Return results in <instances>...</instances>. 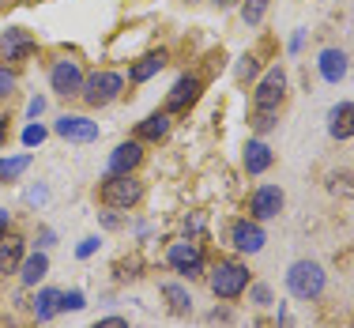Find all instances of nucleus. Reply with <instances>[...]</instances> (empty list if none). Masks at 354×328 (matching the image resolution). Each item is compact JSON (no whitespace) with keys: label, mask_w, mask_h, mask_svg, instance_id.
<instances>
[{"label":"nucleus","mask_w":354,"mask_h":328,"mask_svg":"<svg viewBox=\"0 0 354 328\" xmlns=\"http://www.w3.org/2000/svg\"><path fill=\"white\" fill-rule=\"evenodd\" d=\"M140 197H143V185L132 178V174H109L102 181V189H98V200H102L106 208H117V212L136 208Z\"/></svg>","instance_id":"1"},{"label":"nucleus","mask_w":354,"mask_h":328,"mask_svg":"<svg viewBox=\"0 0 354 328\" xmlns=\"http://www.w3.org/2000/svg\"><path fill=\"white\" fill-rule=\"evenodd\" d=\"M286 287H290V294L301 302L317 298V294L324 291V268H320L317 260H294L290 272H286Z\"/></svg>","instance_id":"2"},{"label":"nucleus","mask_w":354,"mask_h":328,"mask_svg":"<svg viewBox=\"0 0 354 328\" xmlns=\"http://www.w3.org/2000/svg\"><path fill=\"white\" fill-rule=\"evenodd\" d=\"M121 91H124V80L117 72H95V75L83 80L80 95H83V102H87V106H109Z\"/></svg>","instance_id":"3"},{"label":"nucleus","mask_w":354,"mask_h":328,"mask_svg":"<svg viewBox=\"0 0 354 328\" xmlns=\"http://www.w3.org/2000/svg\"><path fill=\"white\" fill-rule=\"evenodd\" d=\"M249 287V272L238 264V260H218L212 272V291L215 298H238L241 291Z\"/></svg>","instance_id":"4"},{"label":"nucleus","mask_w":354,"mask_h":328,"mask_svg":"<svg viewBox=\"0 0 354 328\" xmlns=\"http://www.w3.org/2000/svg\"><path fill=\"white\" fill-rule=\"evenodd\" d=\"M286 95V72L283 69H268L264 80L257 83V91H252V106H257V113H275Z\"/></svg>","instance_id":"5"},{"label":"nucleus","mask_w":354,"mask_h":328,"mask_svg":"<svg viewBox=\"0 0 354 328\" xmlns=\"http://www.w3.org/2000/svg\"><path fill=\"white\" fill-rule=\"evenodd\" d=\"M166 260H170V268L177 275H185V280H196V275L204 272V249H200L196 242H174Z\"/></svg>","instance_id":"6"},{"label":"nucleus","mask_w":354,"mask_h":328,"mask_svg":"<svg viewBox=\"0 0 354 328\" xmlns=\"http://www.w3.org/2000/svg\"><path fill=\"white\" fill-rule=\"evenodd\" d=\"M283 204H286V197H283L279 185H260V189L252 192V200H249V215L257 219V223H264V219L279 215Z\"/></svg>","instance_id":"7"},{"label":"nucleus","mask_w":354,"mask_h":328,"mask_svg":"<svg viewBox=\"0 0 354 328\" xmlns=\"http://www.w3.org/2000/svg\"><path fill=\"white\" fill-rule=\"evenodd\" d=\"M49 87L57 91V95H80L83 91V69H80V61H68V57H64V61H57L53 64V72H49Z\"/></svg>","instance_id":"8"},{"label":"nucleus","mask_w":354,"mask_h":328,"mask_svg":"<svg viewBox=\"0 0 354 328\" xmlns=\"http://www.w3.org/2000/svg\"><path fill=\"white\" fill-rule=\"evenodd\" d=\"M200 91H204L200 75H181V80L170 87V95H166V113H185L189 106H196Z\"/></svg>","instance_id":"9"},{"label":"nucleus","mask_w":354,"mask_h":328,"mask_svg":"<svg viewBox=\"0 0 354 328\" xmlns=\"http://www.w3.org/2000/svg\"><path fill=\"white\" fill-rule=\"evenodd\" d=\"M35 49H38V42L23 27L4 30V38H0V57H4V61H27V57H35Z\"/></svg>","instance_id":"10"},{"label":"nucleus","mask_w":354,"mask_h":328,"mask_svg":"<svg viewBox=\"0 0 354 328\" xmlns=\"http://www.w3.org/2000/svg\"><path fill=\"white\" fill-rule=\"evenodd\" d=\"M57 136L72 140V144H91V140H98V125L80 117V113H64L57 121Z\"/></svg>","instance_id":"11"},{"label":"nucleus","mask_w":354,"mask_h":328,"mask_svg":"<svg viewBox=\"0 0 354 328\" xmlns=\"http://www.w3.org/2000/svg\"><path fill=\"white\" fill-rule=\"evenodd\" d=\"M230 242H234V249H241V253H260L264 249V230H260V223L257 219H238V223L230 226Z\"/></svg>","instance_id":"12"},{"label":"nucleus","mask_w":354,"mask_h":328,"mask_svg":"<svg viewBox=\"0 0 354 328\" xmlns=\"http://www.w3.org/2000/svg\"><path fill=\"white\" fill-rule=\"evenodd\" d=\"M328 136L332 140H351L354 136V102H335L328 109Z\"/></svg>","instance_id":"13"},{"label":"nucleus","mask_w":354,"mask_h":328,"mask_svg":"<svg viewBox=\"0 0 354 328\" xmlns=\"http://www.w3.org/2000/svg\"><path fill=\"white\" fill-rule=\"evenodd\" d=\"M140 163H143V147L136 144V140H129V144H117L113 155H109V174H132Z\"/></svg>","instance_id":"14"},{"label":"nucleus","mask_w":354,"mask_h":328,"mask_svg":"<svg viewBox=\"0 0 354 328\" xmlns=\"http://www.w3.org/2000/svg\"><path fill=\"white\" fill-rule=\"evenodd\" d=\"M19 264H23V238L19 234H0V272H19Z\"/></svg>","instance_id":"15"},{"label":"nucleus","mask_w":354,"mask_h":328,"mask_svg":"<svg viewBox=\"0 0 354 328\" xmlns=\"http://www.w3.org/2000/svg\"><path fill=\"white\" fill-rule=\"evenodd\" d=\"M317 69L328 83H339L343 75H347V53H343V49H320Z\"/></svg>","instance_id":"16"},{"label":"nucleus","mask_w":354,"mask_h":328,"mask_svg":"<svg viewBox=\"0 0 354 328\" xmlns=\"http://www.w3.org/2000/svg\"><path fill=\"white\" fill-rule=\"evenodd\" d=\"M166 132H170V113H151L143 117V121L136 125V136L140 140H151V144H158V140H166Z\"/></svg>","instance_id":"17"},{"label":"nucleus","mask_w":354,"mask_h":328,"mask_svg":"<svg viewBox=\"0 0 354 328\" xmlns=\"http://www.w3.org/2000/svg\"><path fill=\"white\" fill-rule=\"evenodd\" d=\"M166 69V53L158 49V53H147V57H140L136 64H132V72H129V80L132 83H147L151 75H158Z\"/></svg>","instance_id":"18"},{"label":"nucleus","mask_w":354,"mask_h":328,"mask_svg":"<svg viewBox=\"0 0 354 328\" xmlns=\"http://www.w3.org/2000/svg\"><path fill=\"white\" fill-rule=\"evenodd\" d=\"M272 147L264 144V140H249L245 144V170L249 174H264L268 166H272Z\"/></svg>","instance_id":"19"},{"label":"nucleus","mask_w":354,"mask_h":328,"mask_svg":"<svg viewBox=\"0 0 354 328\" xmlns=\"http://www.w3.org/2000/svg\"><path fill=\"white\" fill-rule=\"evenodd\" d=\"M35 313H38V321H49V317L61 313V291H53V287L38 291V298H35Z\"/></svg>","instance_id":"20"},{"label":"nucleus","mask_w":354,"mask_h":328,"mask_svg":"<svg viewBox=\"0 0 354 328\" xmlns=\"http://www.w3.org/2000/svg\"><path fill=\"white\" fill-rule=\"evenodd\" d=\"M23 283H27V287H35V283L41 280V275H46L49 272V260H46V253H35V257H23Z\"/></svg>","instance_id":"21"},{"label":"nucleus","mask_w":354,"mask_h":328,"mask_svg":"<svg viewBox=\"0 0 354 328\" xmlns=\"http://www.w3.org/2000/svg\"><path fill=\"white\" fill-rule=\"evenodd\" d=\"M162 294L170 298V309H174L177 317L192 313V298H189V291H185V287H177V283H166V287H162Z\"/></svg>","instance_id":"22"},{"label":"nucleus","mask_w":354,"mask_h":328,"mask_svg":"<svg viewBox=\"0 0 354 328\" xmlns=\"http://www.w3.org/2000/svg\"><path fill=\"white\" fill-rule=\"evenodd\" d=\"M30 166V155H15V158H0V185L15 181L23 170Z\"/></svg>","instance_id":"23"},{"label":"nucleus","mask_w":354,"mask_h":328,"mask_svg":"<svg viewBox=\"0 0 354 328\" xmlns=\"http://www.w3.org/2000/svg\"><path fill=\"white\" fill-rule=\"evenodd\" d=\"M268 4H272V0H245L241 19H245L249 27H260V23H264V15H268Z\"/></svg>","instance_id":"24"},{"label":"nucleus","mask_w":354,"mask_h":328,"mask_svg":"<svg viewBox=\"0 0 354 328\" xmlns=\"http://www.w3.org/2000/svg\"><path fill=\"white\" fill-rule=\"evenodd\" d=\"M15 83H19V80H15V72L4 64V69H0V98H12L15 95Z\"/></svg>","instance_id":"25"},{"label":"nucleus","mask_w":354,"mask_h":328,"mask_svg":"<svg viewBox=\"0 0 354 328\" xmlns=\"http://www.w3.org/2000/svg\"><path fill=\"white\" fill-rule=\"evenodd\" d=\"M83 306H87V302H83L80 291H68V294L61 291V309H72V313H75V309H83Z\"/></svg>","instance_id":"26"},{"label":"nucleus","mask_w":354,"mask_h":328,"mask_svg":"<svg viewBox=\"0 0 354 328\" xmlns=\"http://www.w3.org/2000/svg\"><path fill=\"white\" fill-rule=\"evenodd\" d=\"M41 140H46V129H41V125H27V132H23V144L35 147V144H41Z\"/></svg>","instance_id":"27"},{"label":"nucleus","mask_w":354,"mask_h":328,"mask_svg":"<svg viewBox=\"0 0 354 328\" xmlns=\"http://www.w3.org/2000/svg\"><path fill=\"white\" fill-rule=\"evenodd\" d=\"M272 125H275V113H257V117H252V129H257V132H268Z\"/></svg>","instance_id":"28"},{"label":"nucleus","mask_w":354,"mask_h":328,"mask_svg":"<svg viewBox=\"0 0 354 328\" xmlns=\"http://www.w3.org/2000/svg\"><path fill=\"white\" fill-rule=\"evenodd\" d=\"M252 302H257V306H268V302H272V291H268L264 283H260V287H252Z\"/></svg>","instance_id":"29"},{"label":"nucleus","mask_w":354,"mask_h":328,"mask_svg":"<svg viewBox=\"0 0 354 328\" xmlns=\"http://www.w3.org/2000/svg\"><path fill=\"white\" fill-rule=\"evenodd\" d=\"M95 328H129V321H124V317H102Z\"/></svg>","instance_id":"30"},{"label":"nucleus","mask_w":354,"mask_h":328,"mask_svg":"<svg viewBox=\"0 0 354 328\" xmlns=\"http://www.w3.org/2000/svg\"><path fill=\"white\" fill-rule=\"evenodd\" d=\"M95 249H98V238H87V242H83L80 249H75V253H80V257H91V253H95Z\"/></svg>","instance_id":"31"},{"label":"nucleus","mask_w":354,"mask_h":328,"mask_svg":"<svg viewBox=\"0 0 354 328\" xmlns=\"http://www.w3.org/2000/svg\"><path fill=\"white\" fill-rule=\"evenodd\" d=\"M41 109H46V98H30L27 113H30V117H41Z\"/></svg>","instance_id":"32"},{"label":"nucleus","mask_w":354,"mask_h":328,"mask_svg":"<svg viewBox=\"0 0 354 328\" xmlns=\"http://www.w3.org/2000/svg\"><path fill=\"white\" fill-rule=\"evenodd\" d=\"M252 72H257V61L245 57V61H241V69H238V75H252Z\"/></svg>","instance_id":"33"},{"label":"nucleus","mask_w":354,"mask_h":328,"mask_svg":"<svg viewBox=\"0 0 354 328\" xmlns=\"http://www.w3.org/2000/svg\"><path fill=\"white\" fill-rule=\"evenodd\" d=\"M4 136H8V117L0 113V144H4Z\"/></svg>","instance_id":"34"},{"label":"nucleus","mask_w":354,"mask_h":328,"mask_svg":"<svg viewBox=\"0 0 354 328\" xmlns=\"http://www.w3.org/2000/svg\"><path fill=\"white\" fill-rule=\"evenodd\" d=\"M4 230H8V212L0 208V234H4Z\"/></svg>","instance_id":"35"},{"label":"nucleus","mask_w":354,"mask_h":328,"mask_svg":"<svg viewBox=\"0 0 354 328\" xmlns=\"http://www.w3.org/2000/svg\"><path fill=\"white\" fill-rule=\"evenodd\" d=\"M218 8H230V4H238V0H215Z\"/></svg>","instance_id":"36"}]
</instances>
